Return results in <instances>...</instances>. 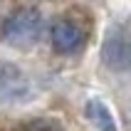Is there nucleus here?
I'll use <instances>...</instances> for the list:
<instances>
[{
	"instance_id": "20e7f679",
	"label": "nucleus",
	"mask_w": 131,
	"mask_h": 131,
	"mask_svg": "<svg viewBox=\"0 0 131 131\" xmlns=\"http://www.w3.org/2000/svg\"><path fill=\"white\" fill-rule=\"evenodd\" d=\"M87 119L94 124L96 131H116V121L111 116L109 106L99 99H89L87 102Z\"/></svg>"
},
{
	"instance_id": "7ed1b4c3",
	"label": "nucleus",
	"mask_w": 131,
	"mask_h": 131,
	"mask_svg": "<svg viewBox=\"0 0 131 131\" xmlns=\"http://www.w3.org/2000/svg\"><path fill=\"white\" fill-rule=\"evenodd\" d=\"M50 40H52V47L62 54H69V52L79 50L82 42H84V35H82L79 25H74L72 20H59L52 25L50 30Z\"/></svg>"
},
{
	"instance_id": "39448f33",
	"label": "nucleus",
	"mask_w": 131,
	"mask_h": 131,
	"mask_svg": "<svg viewBox=\"0 0 131 131\" xmlns=\"http://www.w3.org/2000/svg\"><path fill=\"white\" fill-rule=\"evenodd\" d=\"M25 89V79L17 67L13 64H0V94H15Z\"/></svg>"
},
{
	"instance_id": "f03ea898",
	"label": "nucleus",
	"mask_w": 131,
	"mask_h": 131,
	"mask_svg": "<svg viewBox=\"0 0 131 131\" xmlns=\"http://www.w3.org/2000/svg\"><path fill=\"white\" fill-rule=\"evenodd\" d=\"M102 57H104V64L116 69V72H124L129 67V42H126V35L121 30H109V35L104 37Z\"/></svg>"
},
{
	"instance_id": "f257e3e1",
	"label": "nucleus",
	"mask_w": 131,
	"mask_h": 131,
	"mask_svg": "<svg viewBox=\"0 0 131 131\" xmlns=\"http://www.w3.org/2000/svg\"><path fill=\"white\" fill-rule=\"evenodd\" d=\"M42 25H45V20L37 7H22L3 22L0 37L13 47H27V45L37 42V37L42 32Z\"/></svg>"
}]
</instances>
